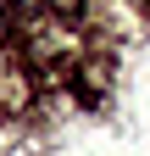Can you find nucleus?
Returning <instances> with one entry per match:
<instances>
[{
    "label": "nucleus",
    "instance_id": "f257e3e1",
    "mask_svg": "<svg viewBox=\"0 0 150 156\" xmlns=\"http://www.w3.org/2000/svg\"><path fill=\"white\" fill-rule=\"evenodd\" d=\"M50 11H61V17H84V0H45Z\"/></svg>",
    "mask_w": 150,
    "mask_h": 156
},
{
    "label": "nucleus",
    "instance_id": "f03ea898",
    "mask_svg": "<svg viewBox=\"0 0 150 156\" xmlns=\"http://www.w3.org/2000/svg\"><path fill=\"white\" fill-rule=\"evenodd\" d=\"M11 6H17V11H22V17H28V11H39V6H45V0H11Z\"/></svg>",
    "mask_w": 150,
    "mask_h": 156
},
{
    "label": "nucleus",
    "instance_id": "7ed1b4c3",
    "mask_svg": "<svg viewBox=\"0 0 150 156\" xmlns=\"http://www.w3.org/2000/svg\"><path fill=\"white\" fill-rule=\"evenodd\" d=\"M0 39H6V11H0Z\"/></svg>",
    "mask_w": 150,
    "mask_h": 156
}]
</instances>
